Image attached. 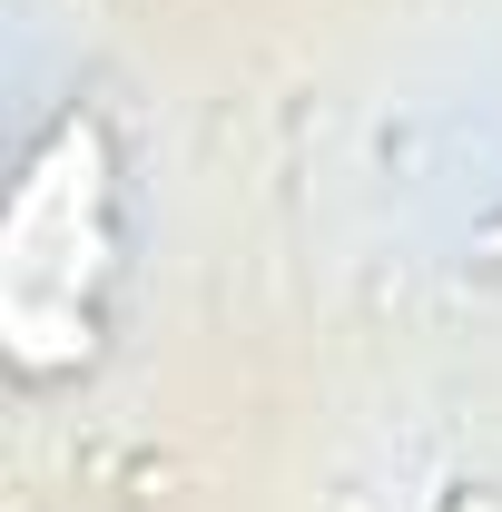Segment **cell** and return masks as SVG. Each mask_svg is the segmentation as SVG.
I'll list each match as a JSON object with an SVG mask.
<instances>
[{"instance_id": "6da1fadb", "label": "cell", "mask_w": 502, "mask_h": 512, "mask_svg": "<svg viewBox=\"0 0 502 512\" xmlns=\"http://www.w3.org/2000/svg\"><path fill=\"white\" fill-rule=\"evenodd\" d=\"M10 345H20V365H69V355H89V316H79V296H60V306L10 296Z\"/></svg>"}, {"instance_id": "7a4b0ae2", "label": "cell", "mask_w": 502, "mask_h": 512, "mask_svg": "<svg viewBox=\"0 0 502 512\" xmlns=\"http://www.w3.org/2000/svg\"><path fill=\"white\" fill-rule=\"evenodd\" d=\"M483 256H502V217H493V227H483Z\"/></svg>"}]
</instances>
